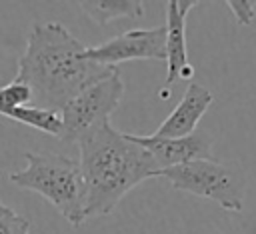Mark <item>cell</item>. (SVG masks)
<instances>
[{"mask_svg":"<svg viewBox=\"0 0 256 234\" xmlns=\"http://www.w3.org/2000/svg\"><path fill=\"white\" fill-rule=\"evenodd\" d=\"M0 116H6L14 122L26 124L30 128H36L40 132H46L50 136H58L62 132V120L58 112L52 110H44V108H36V106H20V108H12V110H4Z\"/></svg>","mask_w":256,"mask_h":234,"instance_id":"11","label":"cell"},{"mask_svg":"<svg viewBox=\"0 0 256 234\" xmlns=\"http://www.w3.org/2000/svg\"><path fill=\"white\" fill-rule=\"evenodd\" d=\"M84 180V218L110 214L140 182L158 176L154 158L118 132L110 120L96 124L78 138Z\"/></svg>","mask_w":256,"mask_h":234,"instance_id":"2","label":"cell"},{"mask_svg":"<svg viewBox=\"0 0 256 234\" xmlns=\"http://www.w3.org/2000/svg\"><path fill=\"white\" fill-rule=\"evenodd\" d=\"M156 178H164L172 188L208 198L228 212H242L246 196V172L238 162L196 160L164 168Z\"/></svg>","mask_w":256,"mask_h":234,"instance_id":"4","label":"cell"},{"mask_svg":"<svg viewBox=\"0 0 256 234\" xmlns=\"http://www.w3.org/2000/svg\"><path fill=\"white\" fill-rule=\"evenodd\" d=\"M0 234H30V222L0 200Z\"/></svg>","mask_w":256,"mask_h":234,"instance_id":"13","label":"cell"},{"mask_svg":"<svg viewBox=\"0 0 256 234\" xmlns=\"http://www.w3.org/2000/svg\"><path fill=\"white\" fill-rule=\"evenodd\" d=\"M214 96L208 88L202 84L190 82L180 102L174 106V110L166 116V120L158 126V130L152 134L156 138H182L196 130L200 118L210 108Z\"/></svg>","mask_w":256,"mask_h":234,"instance_id":"8","label":"cell"},{"mask_svg":"<svg viewBox=\"0 0 256 234\" xmlns=\"http://www.w3.org/2000/svg\"><path fill=\"white\" fill-rule=\"evenodd\" d=\"M86 46L58 22L34 24L18 60L16 80L32 90L36 108L58 112L82 90L110 76L116 68L86 58Z\"/></svg>","mask_w":256,"mask_h":234,"instance_id":"1","label":"cell"},{"mask_svg":"<svg viewBox=\"0 0 256 234\" xmlns=\"http://www.w3.org/2000/svg\"><path fill=\"white\" fill-rule=\"evenodd\" d=\"M78 4L100 26L120 18L136 20V18H142L144 14V2L140 0H88Z\"/></svg>","mask_w":256,"mask_h":234,"instance_id":"10","label":"cell"},{"mask_svg":"<svg viewBox=\"0 0 256 234\" xmlns=\"http://www.w3.org/2000/svg\"><path fill=\"white\" fill-rule=\"evenodd\" d=\"M194 0H170L166 6V86L178 80L180 72L190 66L188 62V48H186V16L196 6Z\"/></svg>","mask_w":256,"mask_h":234,"instance_id":"9","label":"cell"},{"mask_svg":"<svg viewBox=\"0 0 256 234\" xmlns=\"http://www.w3.org/2000/svg\"><path fill=\"white\" fill-rule=\"evenodd\" d=\"M228 10L232 12V16L236 18V22L240 26H248L254 20L256 14V2H248V0H228L226 2Z\"/></svg>","mask_w":256,"mask_h":234,"instance_id":"14","label":"cell"},{"mask_svg":"<svg viewBox=\"0 0 256 234\" xmlns=\"http://www.w3.org/2000/svg\"><path fill=\"white\" fill-rule=\"evenodd\" d=\"M84 54L88 60L108 68L128 60H166V28H134L100 46L86 48Z\"/></svg>","mask_w":256,"mask_h":234,"instance_id":"6","label":"cell"},{"mask_svg":"<svg viewBox=\"0 0 256 234\" xmlns=\"http://www.w3.org/2000/svg\"><path fill=\"white\" fill-rule=\"evenodd\" d=\"M122 96H124V82L116 68L110 76L82 90L60 110V120H62L60 138L64 142H78V138L86 134L90 128L110 120V114L118 108Z\"/></svg>","mask_w":256,"mask_h":234,"instance_id":"5","label":"cell"},{"mask_svg":"<svg viewBox=\"0 0 256 234\" xmlns=\"http://www.w3.org/2000/svg\"><path fill=\"white\" fill-rule=\"evenodd\" d=\"M32 102V90L28 84L20 82V80H12L10 84L0 88V114L4 110H12V108H20V106H28Z\"/></svg>","mask_w":256,"mask_h":234,"instance_id":"12","label":"cell"},{"mask_svg":"<svg viewBox=\"0 0 256 234\" xmlns=\"http://www.w3.org/2000/svg\"><path fill=\"white\" fill-rule=\"evenodd\" d=\"M134 144L144 148L154 162L158 164V172L164 168L196 162V160H212V136L206 130H194L182 138H156L142 134H126Z\"/></svg>","mask_w":256,"mask_h":234,"instance_id":"7","label":"cell"},{"mask_svg":"<svg viewBox=\"0 0 256 234\" xmlns=\"http://www.w3.org/2000/svg\"><path fill=\"white\" fill-rule=\"evenodd\" d=\"M26 166L10 180L24 188L38 192L46 198L72 226L86 222L84 218V180L80 166L54 152H26Z\"/></svg>","mask_w":256,"mask_h":234,"instance_id":"3","label":"cell"}]
</instances>
